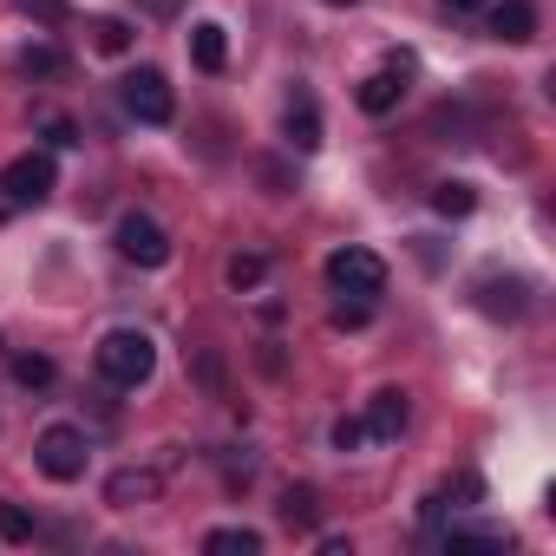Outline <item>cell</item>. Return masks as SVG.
Wrapping results in <instances>:
<instances>
[{"label":"cell","mask_w":556,"mask_h":556,"mask_svg":"<svg viewBox=\"0 0 556 556\" xmlns=\"http://www.w3.org/2000/svg\"><path fill=\"white\" fill-rule=\"evenodd\" d=\"M367 445V419H334V452H361Z\"/></svg>","instance_id":"7402d4cb"},{"label":"cell","mask_w":556,"mask_h":556,"mask_svg":"<svg viewBox=\"0 0 556 556\" xmlns=\"http://www.w3.org/2000/svg\"><path fill=\"white\" fill-rule=\"evenodd\" d=\"M400 99H406V86H400V73H393V66H387V73H374V79H361V92H354V105H361L367 118L400 112Z\"/></svg>","instance_id":"8fae6325"},{"label":"cell","mask_w":556,"mask_h":556,"mask_svg":"<svg viewBox=\"0 0 556 556\" xmlns=\"http://www.w3.org/2000/svg\"><path fill=\"white\" fill-rule=\"evenodd\" d=\"M223 282H229L236 295L262 289V282H268V255H262V249H236V255H229V268H223Z\"/></svg>","instance_id":"4fadbf2b"},{"label":"cell","mask_w":556,"mask_h":556,"mask_svg":"<svg viewBox=\"0 0 556 556\" xmlns=\"http://www.w3.org/2000/svg\"><path fill=\"white\" fill-rule=\"evenodd\" d=\"M445 8H452V14H478V8H484V0H445Z\"/></svg>","instance_id":"4316f807"},{"label":"cell","mask_w":556,"mask_h":556,"mask_svg":"<svg viewBox=\"0 0 556 556\" xmlns=\"http://www.w3.org/2000/svg\"><path fill=\"white\" fill-rule=\"evenodd\" d=\"M328 289H334V295H354V302H374V295L387 289V262H380L374 249H361V242H341V249L328 255Z\"/></svg>","instance_id":"7a4b0ae2"},{"label":"cell","mask_w":556,"mask_h":556,"mask_svg":"<svg viewBox=\"0 0 556 556\" xmlns=\"http://www.w3.org/2000/svg\"><path fill=\"white\" fill-rule=\"evenodd\" d=\"M491 34L504 47H530L536 40V8L530 0H504V8H491Z\"/></svg>","instance_id":"30bf717a"},{"label":"cell","mask_w":556,"mask_h":556,"mask_svg":"<svg viewBox=\"0 0 556 556\" xmlns=\"http://www.w3.org/2000/svg\"><path fill=\"white\" fill-rule=\"evenodd\" d=\"M203 549H210V556H262V530H249V523H223V530L203 536Z\"/></svg>","instance_id":"9a60e30c"},{"label":"cell","mask_w":556,"mask_h":556,"mask_svg":"<svg viewBox=\"0 0 556 556\" xmlns=\"http://www.w3.org/2000/svg\"><path fill=\"white\" fill-rule=\"evenodd\" d=\"M86 458H92V445H86L79 426H47V432L34 439V465H40L53 484H79V478H86Z\"/></svg>","instance_id":"277c9868"},{"label":"cell","mask_w":556,"mask_h":556,"mask_svg":"<svg viewBox=\"0 0 556 556\" xmlns=\"http://www.w3.org/2000/svg\"><path fill=\"white\" fill-rule=\"evenodd\" d=\"M21 73H27V79H60V73H66V53H60V47H27V53H21Z\"/></svg>","instance_id":"ffe728a7"},{"label":"cell","mask_w":556,"mask_h":556,"mask_svg":"<svg viewBox=\"0 0 556 556\" xmlns=\"http://www.w3.org/2000/svg\"><path fill=\"white\" fill-rule=\"evenodd\" d=\"M282 131H289V144H295V151H321V112H315V99H308V92H295V99H289Z\"/></svg>","instance_id":"7c38bea8"},{"label":"cell","mask_w":556,"mask_h":556,"mask_svg":"<svg viewBox=\"0 0 556 556\" xmlns=\"http://www.w3.org/2000/svg\"><path fill=\"white\" fill-rule=\"evenodd\" d=\"M184 0H144V14H177Z\"/></svg>","instance_id":"484cf974"},{"label":"cell","mask_w":556,"mask_h":556,"mask_svg":"<svg viewBox=\"0 0 556 556\" xmlns=\"http://www.w3.org/2000/svg\"><path fill=\"white\" fill-rule=\"evenodd\" d=\"M367 315H374V302H334V328H367Z\"/></svg>","instance_id":"603a6c76"},{"label":"cell","mask_w":556,"mask_h":556,"mask_svg":"<svg viewBox=\"0 0 556 556\" xmlns=\"http://www.w3.org/2000/svg\"><path fill=\"white\" fill-rule=\"evenodd\" d=\"M190 60H197L203 73H223L229 40H223V27H216V21H197V27H190Z\"/></svg>","instance_id":"5bb4252c"},{"label":"cell","mask_w":556,"mask_h":556,"mask_svg":"<svg viewBox=\"0 0 556 556\" xmlns=\"http://www.w3.org/2000/svg\"><path fill=\"white\" fill-rule=\"evenodd\" d=\"M432 210H439V216H471V210H478V190L458 184V177H445V184H432Z\"/></svg>","instance_id":"e0dca14e"},{"label":"cell","mask_w":556,"mask_h":556,"mask_svg":"<svg viewBox=\"0 0 556 556\" xmlns=\"http://www.w3.org/2000/svg\"><path fill=\"white\" fill-rule=\"evenodd\" d=\"M92 47L99 53H131V21H118V14L92 21Z\"/></svg>","instance_id":"d6986e66"},{"label":"cell","mask_w":556,"mask_h":556,"mask_svg":"<svg viewBox=\"0 0 556 556\" xmlns=\"http://www.w3.org/2000/svg\"><path fill=\"white\" fill-rule=\"evenodd\" d=\"M47 144H60V151H66V144H79V131H73V118H47Z\"/></svg>","instance_id":"d4e9b609"},{"label":"cell","mask_w":556,"mask_h":556,"mask_svg":"<svg viewBox=\"0 0 556 556\" xmlns=\"http://www.w3.org/2000/svg\"><path fill=\"white\" fill-rule=\"evenodd\" d=\"M21 8H27L40 27H60V21H66V0H21Z\"/></svg>","instance_id":"cb8c5ba5"},{"label":"cell","mask_w":556,"mask_h":556,"mask_svg":"<svg viewBox=\"0 0 556 556\" xmlns=\"http://www.w3.org/2000/svg\"><path fill=\"white\" fill-rule=\"evenodd\" d=\"M406 419H413L406 393H400V387H387V393H374V406H367V439H400V432H406Z\"/></svg>","instance_id":"9c48e42d"},{"label":"cell","mask_w":556,"mask_h":556,"mask_svg":"<svg viewBox=\"0 0 556 556\" xmlns=\"http://www.w3.org/2000/svg\"><path fill=\"white\" fill-rule=\"evenodd\" d=\"M60 380V367L47 361V354H14V387H27V393H47Z\"/></svg>","instance_id":"ac0fdd59"},{"label":"cell","mask_w":556,"mask_h":556,"mask_svg":"<svg viewBox=\"0 0 556 556\" xmlns=\"http://www.w3.org/2000/svg\"><path fill=\"white\" fill-rule=\"evenodd\" d=\"M478 308L491 321H517L523 315V282H517V275H484V282H478Z\"/></svg>","instance_id":"ba28073f"},{"label":"cell","mask_w":556,"mask_h":556,"mask_svg":"<svg viewBox=\"0 0 556 556\" xmlns=\"http://www.w3.org/2000/svg\"><path fill=\"white\" fill-rule=\"evenodd\" d=\"M282 523H289V530H315V523H321V497H315L308 484H289V491H282Z\"/></svg>","instance_id":"2e32d148"},{"label":"cell","mask_w":556,"mask_h":556,"mask_svg":"<svg viewBox=\"0 0 556 556\" xmlns=\"http://www.w3.org/2000/svg\"><path fill=\"white\" fill-rule=\"evenodd\" d=\"M328 8H361V0H328Z\"/></svg>","instance_id":"83f0119b"},{"label":"cell","mask_w":556,"mask_h":556,"mask_svg":"<svg viewBox=\"0 0 556 556\" xmlns=\"http://www.w3.org/2000/svg\"><path fill=\"white\" fill-rule=\"evenodd\" d=\"M0 536H8V543H34V517L21 504H0Z\"/></svg>","instance_id":"44dd1931"},{"label":"cell","mask_w":556,"mask_h":556,"mask_svg":"<svg viewBox=\"0 0 556 556\" xmlns=\"http://www.w3.org/2000/svg\"><path fill=\"white\" fill-rule=\"evenodd\" d=\"M151 497H157V471H144V465H125L105 478V504H118V510H138Z\"/></svg>","instance_id":"52a82bcc"},{"label":"cell","mask_w":556,"mask_h":556,"mask_svg":"<svg viewBox=\"0 0 556 556\" xmlns=\"http://www.w3.org/2000/svg\"><path fill=\"white\" fill-rule=\"evenodd\" d=\"M112 242H118V255L138 262V268H164V262H170V236H164V223L144 216V210H125L118 229H112Z\"/></svg>","instance_id":"8992f818"},{"label":"cell","mask_w":556,"mask_h":556,"mask_svg":"<svg viewBox=\"0 0 556 556\" xmlns=\"http://www.w3.org/2000/svg\"><path fill=\"white\" fill-rule=\"evenodd\" d=\"M53 184H60V170H53L47 151H21L14 164H0V203H8V210H34V203H47Z\"/></svg>","instance_id":"3957f363"},{"label":"cell","mask_w":556,"mask_h":556,"mask_svg":"<svg viewBox=\"0 0 556 556\" xmlns=\"http://www.w3.org/2000/svg\"><path fill=\"white\" fill-rule=\"evenodd\" d=\"M118 99H125V112H131L138 125H170V118H177V92H170V79H164L157 66L125 73V79H118Z\"/></svg>","instance_id":"5b68a950"},{"label":"cell","mask_w":556,"mask_h":556,"mask_svg":"<svg viewBox=\"0 0 556 556\" xmlns=\"http://www.w3.org/2000/svg\"><path fill=\"white\" fill-rule=\"evenodd\" d=\"M92 361H99V374H105L112 387H144V380L157 374V341H151L144 328H112Z\"/></svg>","instance_id":"6da1fadb"}]
</instances>
